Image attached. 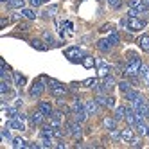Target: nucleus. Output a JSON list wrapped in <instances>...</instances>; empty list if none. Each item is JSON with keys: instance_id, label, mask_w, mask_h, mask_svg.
Here are the masks:
<instances>
[{"instance_id": "obj_20", "label": "nucleus", "mask_w": 149, "mask_h": 149, "mask_svg": "<svg viewBox=\"0 0 149 149\" xmlns=\"http://www.w3.org/2000/svg\"><path fill=\"white\" fill-rule=\"evenodd\" d=\"M43 43H45L43 40H33L31 41V45H33L36 50H47V45H43Z\"/></svg>"}, {"instance_id": "obj_13", "label": "nucleus", "mask_w": 149, "mask_h": 149, "mask_svg": "<svg viewBox=\"0 0 149 149\" xmlns=\"http://www.w3.org/2000/svg\"><path fill=\"white\" fill-rule=\"evenodd\" d=\"M126 122L127 126H135L136 124V115H135V110H126Z\"/></svg>"}, {"instance_id": "obj_31", "label": "nucleus", "mask_w": 149, "mask_h": 149, "mask_svg": "<svg viewBox=\"0 0 149 149\" xmlns=\"http://www.w3.org/2000/svg\"><path fill=\"white\" fill-rule=\"evenodd\" d=\"M119 88L126 93V92H130V90H131V84L127 83V81H120V83H119Z\"/></svg>"}, {"instance_id": "obj_38", "label": "nucleus", "mask_w": 149, "mask_h": 149, "mask_svg": "<svg viewBox=\"0 0 149 149\" xmlns=\"http://www.w3.org/2000/svg\"><path fill=\"white\" fill-rule=\"evenodd\" d=\"M131 146H133V147H142V142L138 140V138H133V140H131Z\"/></svg>"}, {"instance_id": "obj_28", "label": "nucleus", "mask_w": 149, "mask_h": 149, "mask_svg": "<svg viewBox=\"0 0 149 149\" xmlns=\"http://www.w3.org/2000/svg\"><path fill=\"white\" fill-rule=\"evenodd\" d=\"M9 90H11V84H9L7 79H2V83H0V92L2 93H7Z\"/></svg>"}, {"instance_id": "obj_35", "label": "nucleus", "mask_w": 149, "mask_h": 149, "mask_svg": "<svg viewBox=\"0 0 149 149\" xmlns=\"http://www.w3.org/2000/svg\"><path fill=\"white\" fill-rule=\"evenodd\" d=\"M95 101H97V104L104 106V104H106V101H108V97H104V95L101 93V95H97V97H95Z\"/></svg>"}, {"instance_id": "obj_29", "label": "nucleus", "mask_w": 149, "mask_h": 149, "mask_svg": "<svg viewBox=\"0 0 149 149\" xmlns=\"http://www.w3.org/2000/svg\"><path fill=\"white\" fill-rule=\"evenodd\" d=\"M22 15H24L27 20H34V18H36V13H34V9H24V11H22Z\"/></svg>"}, {"instance_id": "obj_24", "label": "nucleus", "mask_w": 149, "mask_h": 149, "mask_svg": "<svg viewBox=\"0 0 149 149\" xmlns=\"http://www.w3.org/2000/svg\"><path fill=\"white\" fill-rule=\"evenodd\" d=\"M104 81H102V84L106 86V90H110V88H113L115 86V79L111 77V76H106V77H102Z\"/></svg>"}, {"instance_id": "obj_1", "label": "nucleus", "mask_w": 149, "mask_h": 149, "mask_svg": "<svg viewBox=\"0 0 149 149\" xmlns=\"http://www.w3.org/2000/svg\"><path fill=\"white\" fill-rule=\"evenodd\" d=\"M140 67H142L140 58L131 56L130 61H127V67H126V74H127V76H136V74L140 72Z\"/></svg>"}, {"instance_id": "obj_12", "label": "nucleus", "mask_w": 149, "mask_h": 149, "mask_svg": "<svg viewBox=\"0 0 149 149\" xmlns=\"http://www.w3.org/2000/svg\"><path fill=\"white\" fill-rule=\"evenodd\" d=\"M102 126L106 127V130H117V119H115V117H113V119H111V117H104V120H102Z\"/></svg>"}, {"instance_id": "obj_40", "label": "nucleus", "mask_w": 149, "mask_h": 149, "mask_svg": "<svg viewBox=\"0 0 149 149\" xmlns=\"http://www.w3.org/2000/svg\"><path fill=\"white\" fill-rule=\"evenodd\" d=\"M63 135H65V133H63V131L59 130V127H54V136H58V138H61Z\"/></svg>"}, {"instance_id": "obj_34", "label": "nucleus", "mask_w": 149, "mask_h": 149, "mask_svg": "<svg viewBox=\"0 0 149 149\" xmlns=\"http://www.w3.org/2000/svg\"><path fill=\"white\" fill-rule=\"evenodd\" d=\"M108 4L113 7V9H119L122 6V0H108Z\"/></svg>"}, {"instance_id": "obj_32", "label": "nucleus", "mask_w": 149, "mask_h": 149, "mask_svg": "<svg viewBox=\"0 0 149 149\" xmlns=\"http://www.w3.org/2000/svg\"><path fill=\"white\" fill-rule=\"evenodd\" d=\"M13 147H25V142L16 136V138H13Z\"/></svg>"}, {"instance_id": "obj_7", "label": "nucleus", "mask_w": 149, "mask_h": 149, "mask_svg": "<svg viewBox=\"0 0 149 149\" xmlns=\"http://www.w3.org/2000/svg\"><path fill=\"white\" fill-rule=\"evenodd\" d=\"M45 113L43 111H41L40 108L36 110V111H33V115H31V124H34V126H38V124H41V122H43L45 120Z\"/></svg>"}, {"instance_id": "obj_16", "label": "nucleus", "mask_w": 149, "mask_h": 149, "mask_svg": "<svg viewBox=\"0 0 149 149\" xmlns=\"http://www.w3.org/2000/svg\"><path fill=\"white\" fill-rule=\"evenodd\" d=\"M111 47H113V45L110 43V40H99V41H97V49H99L101 52H108Z\"/></svg>"}, {"instance_id": "obj_21", "label": "nucleus", "mask_w": 149, "mask_h": 149, "mask_svg": "<svg viewBox=\"0 0 149 149\" xmlns=\"http://www.w3.org/2000/svg\"><path fill=\"white\" fill-rule=\"evenodd\" d=\"M108 40H110V43H111V45H119V43H120V34L117 33V31H111V34H110Z\"/></svg>"}, {"instance_id": "obj_14", "label": "nucleus", "mask_w": 149, "mask_h": 149, "mask_svg": "<svg viewBox=\"0 0 149 149\" xmlns=\"http://www.w3.org/2000/svg\"><path fill=\"white\" fill-rule=\"evenodd\" d=\"M138 74H140V77H142L144 84H146V86H149V67H147V65H142V67H140V72H138Z\"/></svg>"}, {"instance_id": "obj_9", "label": "nucleus", "mask_w": 149, "mask_h": 149, "mask_svg": "<svg viewBox=\"0 0 149 149\" xmlns=\"http://www.w3.org/2000/svg\"><path fill=\"white\" fill-rule=\"evenodd\" d=\"M67 130H68V133L74 135V136H79V135H81V126H79L77 120H76V122H68V124H67Z\"/></svg>"}, {"instance_id": "obj_4", "label": "nucleus", "mask_w": 149, "mask_h": 149, "mask_svg": "<svg viewBox=\"0 0 149 149\" xmlns=\"http://www.w3.org/2000/svg\"><path fill=\"white\" fill-rule=\"evenodd\" d=\"M126 25H127V31H133V33H136V31H142L146 22L140 18H127L126 20Z\"/></svg>"}, {"instance_id": "obj_46", "label": "nucleus", "mask_w": 149, "mask_h": 149, "mask_svg": "<svg viewBox=\"0 0 149 149\" xmlns=\"http://www.w3.org/2000/svg\"><path fill=\"white\" fill-rule=\"evenodd\" d=\"M2 2H11V0H2Z\"/></svg>"}, {"instance_id": "obj_5", "label": "nucleus", "mask_w": 149, "mask_h": 149, "mask_svg": "<svg viewBox=\"0 0 149 149\" xmlns=\"http://www.w3.org/2000/svg\"><path fill=\"white\" fill-rule=\"evenodd\" d=\"M43 79L45 77H41L40 81H36L33 86L29 88V93H31V97H40L41 93H43V90H45V86H43Z\"/></svg>"}, {"instance_id": "obj_39", "label": "nucleus", "mask_w": 149, "mask_h": 149, "mask_svg": "<svg viewBox=\"0 0 149 149\" xmlns=\"http://www.w3.org/2000/svg\"><path fill=\"white\" fill-rule=\"evenodd\" d=\"M106 106H110V108H115V99H113V97H108V101H106Z\"/></svg>"}, {"instance_id": "obj_37", "label": "nucleus", "mask_w": 149, "mask_h": 149, "mask_svg": "<svg viewBox=\"0 0 149 149\" xmlns=\"http://www.w3.org/2000/svg\"><path fill=\"white\" fill-rule=\"evenodd\" d=\"M97 81L95 79H86V81H83V86H92V84H95Z\"/></svg>"}, {"instance_id": "obj_47", "label": "nucleus", "mask_w": 149, "mask_h": 149, "mask_svg": "<svg viewBox=\"0 0 149 149\" xmlns=\"http://www.w3.org/2000/svg\"><path fill=\"white\" fill-rule=\"evenodd\" d=\"M147 136H149V131H147Z\"/></svg>"}, {"instance_id": "obj_2", "label": "nucleus", "mask_w": 149, "mask_h": 149, "mask_svg": "<svg viewBox=\"0 0 149 149\" xmlns=\"http://www.w3.org/2000/svg\"><path fill=\"white\" fill-rule=\"evenodd\" d=\"M9 127L11 130H18V131H25V115L18 113V117L9 120Z\"/></svg>"}, {"instance_id": "obj_11", "label": "nucleus", "mask_w": 149, "mask_h": 149, "mask_svg": "<svg viewBox=\"0 0 149 149\" xmlns=\"http://www.w3.org/2000/svg\"><path fill=\"white\" fill-rule=\"evenodd\" d=\"M120 138H122L124 142H127V144H130V142L133 140V138H135V135H133V130H131V126L120 131Z\"/></svg>"}, {"instance_id": "obj_22", "label": "nucleus", "mask_w": 149, "mask_h": 149, "mask_svg": "<svg viewBox=\"0 0 149 149\" xmlns=\"http://www.w3.org/2000/svg\"><path fill=\"white\" fill-rule=\"evenodd\" d=\"M124 117H126V108L124 106H117L115 108V119L120 120V119H124Z\"/></svg>"}, {"instance_id": "obj_30", "label": "nucleus", "mask_w": 149, "mask_h": 149, "mask_svg": "<svg viewBox=\"0 0 149 149\" xmlns=\"http://www.w3.org/2000/svg\"><path fill=\"white\" fill-rule=\"evenodd\" d=\"M43 41H45L47 45H56V41H54V38H52V34L47 33V31L43 33Z\"/></svg>"}, {"instance_id": "obj_45", "label": "nucleus", "mask_w": 149, "mask_h": 149, "mask_svg": "<svg viewBox=\"0 0 149 149\" xmlns=\"http://www.w3.org/2000/svg\"><path fill=\"white\" fill-rule=\"evenodd\" d=\"M144 4H146V6H147V7H149V0H144Z\"/></svg>"}, {"instance_id": "obj_42", "label": "nucleus", "mask_w": 149, "mask_h": 149, "mask_svg": "<svg viewBox=\"0 0 149 149\" xmlns=\"http://www.w3.org/2000/svg\"><path fill=\"white\" fill-rule=\"evenodd\" d=\"M41 4H43V0H31V6H33V7H38Z\"/></svg>"}, {"instance_id": "obj_10", "label": "nucleus", "mask_w": 149, "mask_h": 149, "mask_svg": "<svg viewBox=\"0 0 149 149\" xmlns=\"http://www.w3.org/2000/svg\"><path fill=\"white\" fill-rule=\"evenodd\" d=\"M95 63H97V68H99V76H101V77H106V76H110V67L106 65L104 61L97 59Z\"/></svg>"}, {"instance_id": "obj_49", "label": "nucleus", "mask_w": 149, "mask_h": 149, "mask_svg": "<svg viewBox=\"0 0 149 149\" xmlns=\"http://www.w3.org/2000/svg\"><path fill=\"white\" fill-rule=\"evenodd\" d=\"M147 117H149V113H147Z\"/></svg>"}, {"instance_id": "obj_3", "label": "nucleus", "mask_w": 149, "mask_h": 149, "mask_svg": "<svg viewBox=\"0 0 149 149\" xmlns=\"http://www.w3.org/2000/svg\"><path fill=\"white\" fill-rule=\"evenodd\" d=\"M65 56H67L72 63H81V61H83V58H84V56H83V52H81L77 47L67 49V50H65Z\"/></svg>"}, {"instance_id": "obj_19", "label": "nucleus", "mask_w": 149, "mask_h": 149, "mask_svg": "<svg viewBox=\"0 0 149 149\" xmlns=\"http://www.w3.org/2000/svg\"><path fill=\"white\" fill-rule=\"evenodd\" d=\"M138 45H140V49L144 52H149V36H142L138 40Z\"/></svg>"}, {"instance_id": "obj_17", "label": "nucleus", "mask_w": 149, "mask_h": 149, "mask_svg": "<svg viewBox=\"0 0 149 149\" xmlns=\"http://www.w3.org/2000/svg\"><path fill=\"white\" fill-rule=\"evenodd\" d=\"M135 127H136V131L140 133V135H147V131H149V127H147V126H146V122H142V120H136Z\"/></svg>"}, {"instance_id": "obj_25", "label": "nucleus", "mask_w": 149, "mask_h": 149, "mask_svg": "<svg viewBox=\"0 0 149 149\" xmlns=\"http://www.w3.org/2000/svg\"><path fill=\"white\" fill-rule=\"evenodd\" d=\"M72 110L74 111H83L84 110V104L81 102V99H74L72 101Z\"/></svg>"}, {"instance_id": "obj_43", "label": "nucleus", "mask_w": 149, "mask_h": 149, "mask_svg": "<svg viewBox=\"0 0 149 149\" xmlns=\"http://www.w3.org/2000/svg\"><path fill=\"white\" fill-rule=\"evenodd\" d=\"M56 147H59V149H63V147H67V144H65V142H58V144H56Z\"/></svg>"}, {"instance_id": "obj_23", "label": "nucleus", "mask_w": 149, "mask_h": 149, "mask_svg": "<svg viewBox=\"0 0 149 149\" xmlns=\"http://www.w3.org/2000/svg\"><path fill=\"white\" fill-rule=\"evenodd\" d=\"M81 63H83V67H84V68H92V67L95 65V61H93V58H92V56H84Z\"/></svg>"}, {"instance_id": "obj_44", "label": "nucleus", "mask_w": 149, "mask_h": 149, "mask_svg": "<svg viewBox=\"0 0 149 149\" xmlns=\"http://www.w3.org/2000/svg\"><path fill=\"white\" fill-rule=\"evenodd\" d=\"M2 136H4V138H9V131H7V130H4V131H2Z\"/></svg>"}, {"instance_id": "obj_27", "label": "nucleus", "mask_w": 149, "mask_h": 149, "mask_svg": "<svg viewBox=\"0 0 149 149\" xmlns=\"http://www.w3.org/2000/svg\"><path fill=\"white\" fill-rule=\"evenodd\" d=\"M24 6H25V0H11L9 2V7H13V9H20Z\"/></svg>"}, {"instance_id": "obj_33", "label": "nucleus", "mask_w": 149, "mask_h": 149, "mask_svg": "<svg viewBox=\"0 0 149 149\" xmlns=\"http://www.w3.org/2000/svg\"><path fill=\"white\" fill-rule=\"evenodd\" d=\"M15 81L20 84V86H24V84H25V77L20 76V74H16V72H15Z\"/></svg>"}, {"instance_id": "obj_41", "label": "nucleus", "mask_w": 149, "mask_h": 149, "mask_svg": "<svg viewBox=\"0 0 149 149\" xmlns=\"http://www.w3.org/2000/svg\"><path fill=\"white\" fill-rule=\"evenodd\" d=\"M99 31H101V33H108V31H111V25H110V24H106V25H102Z\"/></svg>"}, {"instance_id": "obj_8", "label": "nucleus", "mask_w": 149, "mask_h": 149, "mask_svg": "<svg viewBox=\"0 0 149 149\" xmlns=\"http://www.w3.org/2000/svg\"><path fill=\"white\" fill-rule=\"evenodd\" d=\"M84 110H86L88 115H95V113L99 111V104H97V101H86V102H84Z\"/></svg>"}, {"instance_id": "obj_18", "label": "nucleus", "mask_w": 149, "mask_h": 149, "mask_svg": "<svg viewBox=\"0 0 149 149\" xmlns=\"http://www.w3.org/2000/svg\"><path fill=\"white\" fill-rule=\"evenodd\" d=\"M56 13H58V6H50L49 9H45V11L41 13V16H43V18H50V16H54Z\"/></svg>"}, {"instance_id": "obj_48", "label": "nucleus", "mask_w": 149, "mask_h": 149, "mask_svg": "<svg viewBox=\"0 0 149 149\" xmlns=\"http://www.w3.org/2000/svg\"><path fill=\"white\" fill-rule=\"evenodd\" d=\"M43 2H47V0H43Z\"/></svg>"}, {"instance_id": "obj_15", "label": "nucleus", "mask_w": 149, "mask_h": 149, "mask_svg": "<svg viewBox=\"0 0 149 149\" xmlns=\"http://www.w3.org/2000/svg\"><path fill=\"white\" fill-rule=\"evenodd\" d=\"M38 108L43 111L47 117H49V115H52V111H54V110H52V106H50V102H47V101H41V102L38 104Z\"/></svg>"}, {"instance_id": "obj_36", "label": "nucleus", "mask_w": 149, "mask_h": 149, "mask_svg": "<svg viewBox=\"0 0 149 149\" xmlns=\"http://www.w3.org/2000/svg\"><path fill=\"white\" fill-rule=\"evenodd\" d=\"M65 29L68 31V34H72L74 33V24L72 22H65Z\"/></svg>"}, {"instance_id": "obj_6", "label": "nucleus", "mask_w": 149, "mask_h": 149, "mask_svg": "<svg viewBox=\"0 0 149 149\" xmlns=\"http://www.w3.org/2000/svg\"><path fill=\"white\" fill-rule=\"evenodd\" d=\"M50 92H52V95H56V97H63V95L67 93V88L58 81H50Z\"/></svg>"}, {"instance_id": "obj_26", "label": "nucleus", "mask_w": 149, "mask_h": 149, "mask_svg": "<svg viewBox=\"0 0 149 149\" xmlns=\"http://www.w3.org/2000/svg\"><path fill=\"white\" fill-rule=\"evenodd\" d=\"M138 97H140V93H138L136 90H130V92H126V99L127 101H135V99H138Z\"/></svg>"}]
</instances>
